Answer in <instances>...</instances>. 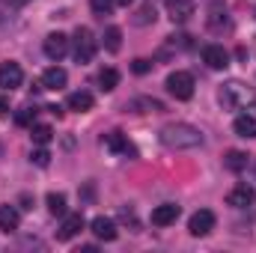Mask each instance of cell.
I'll list each match as a JSON object with an SVG mask.
<instances>
[{
  "mask_svg": "<svg viewBox=\"0 0 256 253\" xmlns=\"http://www.w3.org/2000/svg\"><path fill=\"white\" fill-rule=\"evenodd\" d=\"M128 108L137 110V114H158V110H164V104L158 98H134V102H128Z\"/></svg>",
  "mask_w": 256,
  "mask_h": 253,
  "instance_id": "cell-19",
  "label": "cell"
},
{
  "mask_svg": "<svg viewBox=\"0 0 256 253\" xmlns=\"http://www.w3.org/2000/svg\"><path fill=\"white\" fill-rule=\"evenodd\" d=\"M208 27L212 30H220V27H230V18H226V9L220 3L212 6V15H208Z\"/></svg>",
  "mask_w": 256,
  "mask_h": 253,
  "instance_id": "cell-22",
  "label": "cell"
},
{
  "mask_svg": "<svg viewBox=\"0 0 256 253\" xmlns=\"http://www.w3.org/2000/svg\"><path fill=\"white\" fill-rule=\"evenodd\" d=\"M116 84H120V72H116V68H102V72H98V86H102L104 92L116 90Z\"/></svg>",
  "mask_w": 256,
  "mask_h": 253,
  "instance_id": "cell-23",
  "label": "cell"
},
{
  "mask_svg": "<svg viewBox=\"0 0 256 253\" xmlns=\"http://www.w3.org/2000/svg\"><path fill=\"white\" fill-rule=\"evenodd\" d=\"M80 230H84V214H66L63 226L57 230V238H60V242H68V238H74Z\"/></svg>",
  "mask_w": 256,
  "mask_h": 253,
  "instance_id": "cell-14",
  "label": "cell"
},
{
  "mask_svg": "<svg viewBox=\"0 0 256 253\" xmlns=\"http://www.w3.org/2000/svg\"><path fill=\"white\" fill-rule=\"evenodd\" d=\"M42 51H45V57H48V60L60 63L66 54H68V36H66V33H51V36H45Z\"/></svg>",
  "mask_w": 256,
  "mask_h": 253,
  "instance_id": "cell-5",
  "label": "cell"
},
{
  "mask_svg": "<svg viewBox=\"0 0 256 253\" xmlns=\"http://www.w3.org/2000/svg\"><path fill=\"white\" fill-rule=\"evenodd\" d=\"M131 68H134L137 74H146V72L152 68V63H149V60H134V66H131Z\"/></svg>",
  "mask_w": 256,
  "mask_h": 253,
  "instance_id": "cell-31",
  "label": "cell"
},
{
  "mask_svg": "<svg viewBox=\"0 0 256 253\" xmlns=\"http://www.w3.org/2000/svg\"><path fill=\"white\" fill-rule=\"evenodd\" d=\"M104 146H108V149H114V152H120V155H134V146L128 143L120 131H110V134H104Z\"/></svg>",
  "mask_w": 256,
  "mask_h": 253,
  "instance_id": "cell-18",
  "label": "cell"
},
{
  "mask_svg": "<svg viewBox=\"0 0 256 253\" xmlns=\"http://www.w3.org/2000/svg\"><path fill=\"white\" fill-rule=\"evenodd\" d=\"M120 45H122V30L120 27H108L104 30V48L108 51H120Z\"/></svg>",
  "mask_w": 256,
  "mask_h": 253,
  "instance_id": "cell-25",
  "label": "cell"
},
{
  "mask_svg": "<svg viewBox=\"0 0 256 253\" xmlns=\"http://www.w3.org/2000/svg\"><path fill=\"white\" fill-rule=\"evenodd\" d=\"M185 48H191V36H185V33H179V36H167L164 54H167V51H185Z\"/></svg>",
  "mask_w": 256,
  "mask_h": 253,
  "instance_id": "cell-26",
  "label": "cell"
},
{
  "mask_svg": "<svg viewBox=\"0 0 256 253\" xmlns=\"http://www.w3.org/2000/svg\"><path fill=\"white\" fill-rule=\"evenodd\" d=\"M167 15L173 24H185L194 15V0H167Z\"/></svg>",
  "mask_w": 256,
  "mask_h": 253,
  "instance_id": "cell-9",
  "label": "cell"
},
{
  "mask_svg": "<svg viewBox=\"0 0 256 253\" xmlns=\"http://www.w3.org/2000/svg\"><path fill=\"white\" fill-rule=\"evenodd\" d=\"M18 224H21L18 208H15V206H0V230H3V232H15Z\"/></svg>",
  "mask_w": 256,
  "mask_h": 253,
  "instance_id": "cell-17",
  "label": "cell"
},
{
  "mask_svg": "<svg viewBox=\"0 0 256 253\" xmlns=\"http://www.w3.org/2000/svg\"><path fill=\"white\" fill-rule=\"evenodd\" d=\"M232 128H236L238 137H244V140H256V116L254 114H242V116H236Z\"/></svg>",
  "mask_w": 256,
  "mask_h": 253,
  "instance_id": "cell-16",
  "label": "cell"
},
{
  "mask_svg": "<svg viewBox=\"0 0 256 253\" xmlns=\"http://www.w3.org/2000/svg\"><path fill=\"white\" fill-rule=\"evenodd\" d=\"M0 116H6V104L3 102H0Z\"/></svg>",
  "mask_w": 256,
  "mask_h": 253,
  "instance_id": "cell-33",
  "label": "cell"
},
{
  "mask_svg": "<svg viewBox=\"0 0 256 253\" xmlns=\"http://www.w3.org/2000/svg\"><path fill=\"white\" fill-rule=\"evenodd\" d=\"M224 164H226V170H232V173H242V170L248 167V155H244V152H238V149H232V152H226Z\"/></svg>",
  "mask_w": 256,
  "mask_h": 253,
  "instance_id": "cell-20",
  "label": "cell"
},
{
  "mask_svg": "<svg viewBox=\"0 0 256 253\" xmlns=\"http://www.w3.org/2000/svg\"><path fill=\"white\" fill-rule=\"evenodd\" d=\"M152 21H155V3H152V0H146V3L137 9L134 24H137V27H146V24H152Z\"/></svg>",
  "mask_w": 256,
  "mask_h": 253,
  "instance_id": "cell-21",
  "label": "cell"
},
{
  "mask_svg": "<svg viewBox=\"0 0 256 253\" xmlns=\"http://www.w3.org/2000/svg\"><path fill=\"white\" fill-rule=\"evenodd\" d=\"M30 161H33L36 167H48V164H51V155H48V149L42 146V149H36V152L30 155Z\"/></svg>",
  "mask_w": 256,
  "mask_h": 253,
  "instance_id": "cell-29",
  "label": "cell"
},
{
  "mask_svg": "<svg viewBox=\"0 0 256 253\" xmlns=\"http://www.w3.org/2000/svg\"><path fill=\"white\" fill-rule=\"evenodd\" d=\"M254 202H256V190L250 185H236L226 194V206H232V208H248Z\"/></svg>",
  "mask_w": 256,
  "mask_h": 253,
  "instance_id": "cell-8",
  "label": "cell"
},
{
  "mask_svg": "<svg viewBox=\"0 0 256 253\" xmlns=\"http://www.w3.org/2000/svg\"><path fill=\"white\" fill-rule=\"evenodd\" d=\"M96 57V36L90 33V27H78L74 30V60L80 66L92 63Z\"/></svg>",
  "mask_w": 256,
  "mask_h": 253,
  "instance_id": "cell-3",
  "label": "cell"
},
{
  "mask_svg": "<svg viewBox=\"0 0 256 253\" xmlns=\"http://www.w3.org/2000/svg\"><path fill=\"white\" fill-rule=\"evenodd\" d=\"M167 92L179 102H188L194 96V74L191 72H173L167 74Z\"/></svg>",
  "mask_w": 256,
  "mask_h": 253,
  "instance_id": "cell-4",
  "label": "cell"
},
{
  "mask_svg": "<svg viewBox=\"0 0 256 253\" xmlns=\"http://www.w3.org/2000/svg\"><path fill=\"white\" fill-rule=\"evenodd\" d=\"M90 6H92V12H96V15H102V18H104V15H110V9L116 6V0H90Z\"/></svg>",
  "mask_w": 256,
  "mask_h": 253,
  "instance_id": "cell-28",
  "label": "cell"
},
{
  "mask_svg": "<svg viewBox=\"0 0 256 253\" xmlns=\"http://www.w3.org/2000/svg\"><path fill=\"white\" fill-rule=\"evenodd\" d=\"M188 230H191V236H196V238L208 236V232L214 230V212H208V208H200V212H194L191 220H188Z\"/></svg>",
  "mask_w": 256,
  "mask_h": 253,
  "instance_id": "cell-6",
  "label": "cell"
},
{
  "mask_svg": "<svg viewBox=\"0 0 256 253\" xmlns=\"http://www.w3.org/2000/svg\"><path fill=\"white\" fill-rule=\"evenodd\" d=\"M21 84H24V72H21V66L18 63H3L0 66V86H3L6 92L18 90Z\"/></svg>",
  "mask_w": 256,
  "mask_h": 253,
  "instance_id": "cell-7",
  "label": "cell"
},
{
  "mask_svg": "<svg viewBox=\"0 0 256 253\" xmlns=\"http://www.w3.org/2000/svg\"><path fill=\"white\" fill-rule=\"evenodd\" d=\"M128 3H134V0H116V6H128Z\"/></svg>",
  "mask_w": 256,
  "mask_h": 253,
  "instance_id": "cell-32",
  "label": "cell"
},
{
  "mask_svg": "<svg viewBox=\"0 0 256 253\" xmlns=\"http://www.w3.org/2000/svg\"><path fill=\"white\" fill-rule=\"evenodd\" d=\"M33 116H36V110H33V108H21V110H18V116H15V120H18V122H21V126H30V120H33Z\"/></svg>",
  "mask_w": 256,
  "mask_h": 253,
  "instance_id": "cell-30",
  "label": "cell"
},
{
  "mask_svg": "<svg viewBox=\"0 0 256 253\" xmlns=\"http://www.w3.org/2000/svg\"><path fill=\"white\" fill-rule=\"evenodd\" d=\"M256 98V90L242 84V80H226L220 90H218V102L224 104V110H242L248 108L250 102Z\"/></svg>",
  "mask_w": 256,
  "mask_h": 253,
  "instance_id": "cell-2",
  "label": "cell"
},
{
  "mask_svg": "<svg viewBox=\"0 0 256 253\" xmlns=\"http://www.w3.org/2000/svg\"><path fill=\"white\" fill-rule=\"evenodd\" d=\"M66 68L60 66H51V68H45V74H42V90H63L66 86Z\"/></svg>",
  "mask_w": 256,
  "mask_h": 253,
  "instance_id": "cell-15",
  "label": "cell"
},
{
  "mask_svg": "<svg viewBox=\"0 0 256 253\" xmlns=\"http://www.w3.org/2000/svg\"><path fill=\"white\" fill-rule=\"evenodd\" d=\"M30 137H33V143H36V146H48V143H51V137H54V131H51V126L36 122V126L30 128Z\"/></svg>",
  "mask_w": 256,
  "mask_h": 253,
  "instance_id": "cell-24",
  "label": "cell"
},
{
  "mask_svg": "<svg viewBox=\"0 0 256 253\" xmlns=\"http://www.w3.org/2000/svg\"><path fill=\"white\" fill-rule=\"evenodd\" d=\"M202 63L208 66V68H226L230 66V54L220 45H206L202 48Z\"/></svg>",
  "mask_w": 256,
  "mask_h": 253,
  "instance_id": "cell-10",
  "label": "cell"
},
{
  "mask_svg": "<svg viewBox=\"0 0 256 253\" xmlns=\"http://www.w3.org/2000/svg\"><path fill=\"white\" fill-rule=\"evenodd\" d=\"M90 230H92V232H96V238H102V242H114V238H116V224H114L110 218H104V214L92 218Z\"/></svg>",
  "mask_w": 256,
  "mask_h": 253,
  "instance_id": "cell-12",
  "label": "cell"
},
{
  "mask_svg": "<svg viewBox=\"0 0 256 253\" xmlns=\"http://www.w3.org/2000/svg\"><path fill=\"white\" fill-rule=\"evenodd\" d=\"M158 137H161V143H164L167 149H176V152L202 146V131L194 128V126H188V122H170V126L161 128Z\"/></svg>",
  "mask_w": 256,
  "mask_h": 253,
  "instance_id": "cell-1",
  "label": "cell"
},
{
  "mask_svg": "<svg viewBox=\"0 0 256 253\" xmlns=\"http://www.w3.org/2000/svg\"><path fill=\"white\" fill-rule=\"evenodd\" d=\"M92 104H96V98H92V92H86V90H78V92H72V96L66 98V108H68V110H78V114L92 110Z\"/></svg>",
  "mask_w": 256,
  "mask_h": 253,
  "instance_id": "cell-13",
  "label": "cell"
},
{
  "mask_svg": "<svg viewBox=\"0 0 256 253\" xmlns=\"http://www.w3.org/2000/svg\"><path fill=\"white\" fill-rule=\"evenodd\" d=\"M176 218H179V206L176 202H164V206L152 208V224L155 226H170V224H176Z\"/></svg>",
  "mask_w": 256,
  "mask_h": 253,
  "instance_id": "cell-11",
  "label": "cell"
},
{
  "mask_svg": "<svg viewBox=\"0 0 256 253\" xmlns=\"http://www.w3.org/2000/svg\"><path fill=\"white\" fill-rule=\"evenodd\" d=\"M48 212L51 214H60V218H66V196L63 194H48Z\"/></svg>",
  "mask_w": 256,
  "mask_h": 253,
  "instance_id": "cell-27",
  "label": "cell"
}]
</instances>
